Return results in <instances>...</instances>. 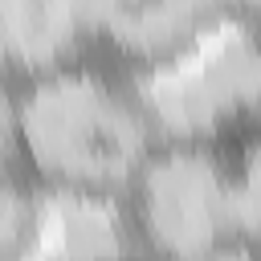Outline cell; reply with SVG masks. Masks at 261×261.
I'll return each instance as SVG.
<instances>
[{"instance_id":"6","label":"cell","mask_w":261,"mask_h":261,"mask_svg":"<svg viewBox=\"0 0 261 261\" xmlns=\"http://www.w3.org/2000/svg\"><path fill=\"white\" fill-rule=\"evenodd\" d=\"M224 20H228V29H245V20L253 16V8L261 4V0H208Z\"/></svg>"},{"instance_id":"3","label":"cell","mask_w":261,"mask_h":261,"mask_svg":"<svg viewBox=\"0 0 261 261\" xmlns=\"http://www.w3.org/2000/svg\"><path fill=\"white\" fill-rule=\"evenodd\" d=\"M98 53V0H0V82Z\"/></svg>"},{"instance_id":"7","label":"cell","mask_w":261,"mask_h":261,"mask_svg":"<svg viewBox=\"0 0 261 261\" xmlns=\"http://www.w3.org/2000/svg\"><path fill=\"white\" fill-rule=\"evenodd\" d=\"M245 33H249V37L261 45V4H257V8H253V16L245 20Z\"/></svg>"},{"instance_id":"8","label":"cell","mask_w":261,"mask_h":261,"mask_svg":"<svg viewBox=\"0 0 261 261\" xmlns=\"http://www.w3.org/2000/svg\"><path fill=\"white\" fill-rule=\"evenodd\" d=\"M126 261H139V257H126Z\"/></svg>"},{"instance_id":"2","label":"cell","mask_w":261,"mask_h":261,"mask_svg":"<svg viewBox=\"0 0 261 261\" xmlns=\"http://www.w3.org/2000/svg\"><path fill=\"white\" fill-rule=\"evenodd\" d=\"M118 208L139 261H245L208 130L167 135Z\"/></svg>"},{"instance_id":"1","label":"cell","mask_w":261,"mask_h":261,"mask_svg":"<svg viewBox=\"0 0 261 261\" xmlns=\"http://www.w3.org/2000/svg\"><path fill=\"white\" fill-rule=\"evenodd\" d=\"M167 135L143 77L102 53L12 86L16 175L53 204H122Z\"/></svg>"},{"instance_id":"5","label":"cell","mask_w":261,"mask_h":261,"mask_svg":"<svg viewBox=\"0 0 261 261\" xmlns=\"http://www.w3.org/2000/svg\"><path fill=\"white\" fill-rule=\"evenodd\" d=\"M49 196L33 192L24 179L0 184V261H57L61 220Z\"/></svg>"},{"instance_id":"4","label":"cell","mask_w":261,"mask_h":261,"mask_svg":"<svg viewBox=\"0 0 261 261\" xmlns=\"http://www.w3.org/2000/svg\"><path fill=\"white\" fill-rule=\"evenodd\" d=\"M208 135L216 147L224 196L245 241V261H261V102L237 110Z\"/></svg>"}]
</instances>
